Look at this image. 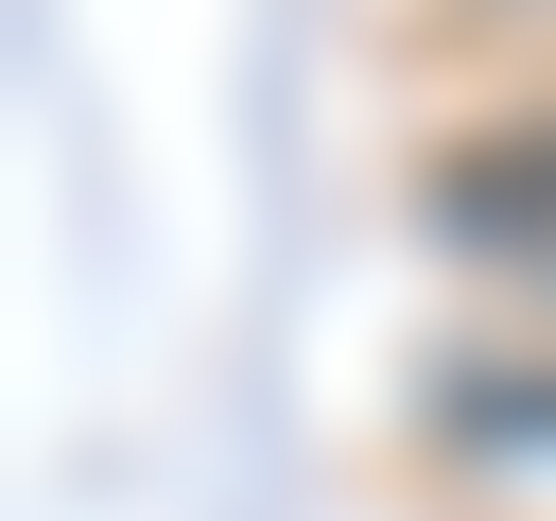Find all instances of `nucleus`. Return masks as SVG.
I'll use <instances>...</instances> for the list:
<instances>
[{"label": "nucleus", "mask_w": 556, "mask_h": 521, "mask_svg": "<svg viewBox=\"0 0 556 521\" xmlns=\"http://www.w3.org/2000/svg\"><path fill=\"white\" fill-rule=\"evenodd\" d=\"M452 434L469 452H556V382H452Z\"/></svg>", "instance_id": "f03ea898"}, {"label": "nucleus", "mask_w": 556, "mask_h": 521, "mask_svg": "<svg viewBox=\"0 0 556 521\" xmlns=\"http://www.w3.org/2000/svg\"><path fill=\"white\" fill-rule=\"evenodd\" d=\"M434 226H452L486 278H539V295H556V122L469 139V156H452V191H434Z\"/></svg>", "instance_id": "f257e3e1"}]
</instances>
